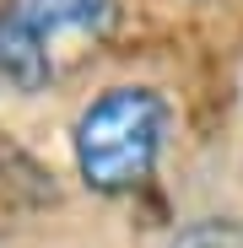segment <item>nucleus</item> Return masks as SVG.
Listing matches in <instances>:
<instances>
[{
	"instance_id": "nucleus-2",
	"label": "nucleus",
	"mask_w": 243,
	"mask_h": 248,
	"mask_svg": "<svg viewBox=\"0 0 243 248\" xmlns=\"http://www.w3.org/2000/svg\"><path fill=\"white\" fill-rule=\"evenodd\" d=\"M168 140V97L157 87H108L76 119V173L92 194H135Z\"/></svg>"
},
{
	"instance_id": "nucleus-3",
	"label": "nucleus",
	"mask_w": 243,
	"mask_h": 248,
	"mask_svg": "<svg viewBox=\"0 0 243 248\" xmlns=\"http://www.w3.org/2000/svg\"><path fill=\"white\" fill-rule=\"evenodd\" d=\"M168 248H243V221H227V216L189 221L184 232L168 237Z\"/></svg>"
},
{
	"instance_id": "nucleus-1",
	"label": "nucleus",
	"mask_w": 243,
	"mask_h": 248,
	"mask_svg": "<svg viewBox=\"0 0 243 248\" xmlns=\"http://www.w3.org/2000/svg\"><path fill=\"white\" fill-rule=\"evenodd\" d=\"M119 27V0H6L0 6V81L49 92L87 65Z\"/></svg>"
}]
</instances>
